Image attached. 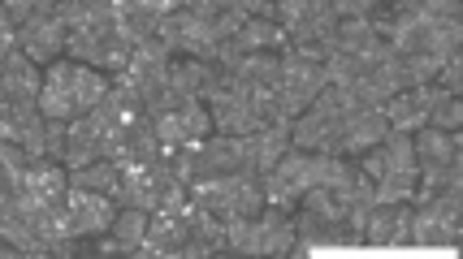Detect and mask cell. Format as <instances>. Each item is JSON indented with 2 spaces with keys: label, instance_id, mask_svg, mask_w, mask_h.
<instances>
[{
  "label": "cell",
  "instance_id": "obj_15",
  "mask_svg": "<svg viewBox=\"0 0 463 259\" xmlns=\"http://www.w3.org/2000/svg\"><path fill=\"white\" fill-rule=\"evenodd\" d=\"M65 40H70V31H65V22H61L57 9H48V14H35V18H26L18 26V52L22 57H31L35 65H52L57 57H65Z\"/></svg>",
  "mask_w": 463,
  "mask_h": 259
},
{
  "label": "cell",
  "instance_id": "obj_13",
  "mask_svg": "<svg viewBox=\"0 0 463 259\" xmlns=\"http://www.w3.org/2000/svg\"><path fill=\"white\" fill-rule=\"evenodd\" d=\"M165 79H169V48H165L156 35H152V40H139L130 65H126L121 74H113L118 87H126V91H135V96H139L143 108L165 91Z\"/></svg>",
  "mask_w": 463,
  "mask_h": 259
},
{
  "label": "cell",
  "instance_id": "obj_29",
  "mask_svg": "<svg viewBox=\"0 0 463 259\" xmlns=\"http://www.w3.org/2000/svg\"><path fill=\"white\" fill-rule=\"evenodd\" d=\"M433 82H438L442 91H450V96H459V91H463V52H455V57L446 60Z\"/></svg>",
  "mask_w": 463,
  "mask_h": 259
},
{
  "label": "cell",
  "instance_id": "obj_16",
  "mask_svg": "<svg viewBox=\"0 0 463 259\" xmlns=\"http://www.w3.org/2000/svg\"><path fill=\"white\" fill-rule=\"evenodd\" d=\"M411 152H416V169H420V173L463 169V134L459 130H433V125H420V130L411 134Z\"/></svg>",
  "mask_w": 463,
  "mask_h": 259
},
{
  "label": "cell",
  "instance_id": "obj_18",
  "mask_svg": "<svg viewBox=\"0 0 463 259\" xmlns=\"http://www.w3.org/2000/svg\"><path fill=\"white\" fill-rule=\"evenodd\" d=\"M364 246H411V203H373Z\"/></svg>",
  "mask_w": 463,
  "mask_h": 259
},
{
  "label": "cell",
  "instance_id": "obj_2",
  "mask_svg": "<svg viewBox=\"0 0 463 259\" xmlns=\"http://www.w3.org/2000/svg\"><path fill=\"white\" fill-rule=\"evenodd\" d=\"M295 238L299 251H338V246H364V229L351 220L343 199L334 195V186H312L299 203H295Z\"/></svg>",
  "mask_w": 463,
  "mask_h": 259
},
{
  "label": "cell",
  "instance_id": "obj_12",
  "mask_svg": "<svg viewBox=\"0 0 463 259\" xmlns=\"http://www.w3.org/2000/svg\"><path fill=\"white\" fill-rule=\"evenodd\" d=\"M325 82H329V74H325L321 60L299 57V52H290V43H286L282 69H278V96H282L286 117H299L303 108L325 91Z\"/></svg>",
  "mask_w": 463,
  "mask_h": 259
},
{
  "label": "cell",
  "instance_id": "obj_1",
  "mask_svg": "<svg viewBox=\"0 0 463 259\" xmlns=\"http://www.w3.org/2000/svg\"><path fill=\"white\" fill-rule=\"evenodd\" d=\"M113 79L74 57H57L52 65H43L40 79V113L48 121H74L82 113H91L96 104L109 96Z\"/></svg>",
  "mask_w": 463,
  "mask_h": 259
},
{
  "label": "cell",
  "instance_id": "obj_6",
  "mask_svg": "<svg viewBox=\"0 0 463 259\" xmlns=\"http://www.w3.org/2000/svg\"><path fill=\"white\" fill-rule=\"evenodd\" d=\"M203 108H208V117H213V130L217 134H251V130H264V125H273V117L269 108H264L247 87H242L230 69H222L217 74V82L208 87V96H203Z\"/></svg>",
  "mask_w": 463,
  "mask_h": 259
},
{
  "label": "cell",
  "instance_id": "obj_24",
  "mask_svg": "<svg viewBox=\"0 0 463 259\" xmlns=\"http://www.w3.org/2000/svg\"><path fill=\"white\" fill-rule=\"evenodd\" d=\"M70 186H82V190H96V195H109V199L118 203L121 195V164L113 160H91V164H82V169H70Z\"/></svg>",
  "mask_w": 463,
  "mask_h": 259
},
{
  "label": "cell",
  "instance_id": "obj_19",
  "mask_svg": "<svg viewBox=\"0 0 463 259\" xmlns=\"http://www.w3.org/2000/svg\"><path fill=\"white\" fill-rule=\"evenodd\" d=\"M433 96H438V87H433V82L394 91V96L382 104V113H385V121H390V130L416 134L420 125H429V108H433Z\"/></svg>",
  "mask_w": 463,
  "mask_h": 259
},
{
  "label": "cell",
  "instance_id": "obj_3",
  "mask_svg": "<svg viewBox=\"0 0 463 259\" xmlns=\"http://www.w3.org/2000/svg\"><path fill=\"white\" fill-rule=\"evenodd\" d=\"M351 169L346 156H317V152H299L290 147L269 173L260 178V190H264V203L273 208H286L295 212V203L312 190V186H338Z\"/></svg>",
  "mask_w": 463,
  "mask_h": 259
},
{
  "label": "cell",
  "instance_id": "obj_11",
  "mask_svg": "<svg viewBox=\"0 0 463 259\" xmlns=\"http://www.w3.org/2000/svg\"><path fill=\"white\" fill-rule=\"evenodd\" d=\"M463 238V195L429 199L411 208V246H459Z\"/></svg>",
  "mask_w": 463,
  "mask_h": 259
},
{
  "label": "cell",
  "instance_id": "obj_28",
  "mask_svg": "<svg viewBox=\"0 0 463 259\" xmlns=\"http://www.w3.org/2000/svg\"><path fill=\"white\" fill-rule=\"evenodd\" d=\"M329 5L338 18H373V14H382L385 0H329Z\"/></svg>",
  "mask_w": 463,
  "mask_h": 259
},
{
  "label": "cell",
  "instance_id": "obj_5",
  "mask_svg": "<svg viewBox=\"0 0 463 259\" xmlns=\"http://www.w3.org/2000/svg\"><path fill=\"white\" fill-rule=\"evenodd\" d=\"M225 251H234V255H295L299 251L295 217L286 208L264 203L256 217L225 220Z\"/></svg>",
  "mask_w": 463,
  "mask_h": 259
},
{
  "label": "cell",
  "instance_id": "obj_27",
  "mask_svg": "<svg viewBox=\"0 0 463 259\" xmlns=\"http://www.w3.org/2000/svg\"><path fill=\"white\" fill-rule=\"evenodd\" d=\"M5 5V14L14 26H22L26 18H35V14H48V9H57V0H0Z\"/></svg>",
  "mask_w": 463,
  "mask_h": 259
},
{
  "label": "cell",
  "instance_id": "obj_20",
  "mask_svg": "<svg viewBox=\"0 0 463 259\" xmlns=\"http://www.w3.org/2000/svg\"><path fill=\"white\" fill-rule=\"evenodd\" d=\"M143 234H147V212L143 208H118L109 234H100V242L91 251L96 255H139Z\"/></svg>",
  "mask_w": 463,
  "mask_h": 259
},
{
  "label": "cell",
  "instance_id": "obj_14",
  "mask_svg": "<svg viewBox=\"0 0 463 259\" xmlns=\"http://www.w3.org/2000/svg\"><path fill=\"white\" fill-rule=\"evenodd\" d=\"M121 203H113L109 195H96V190H82V186H70L65 199H61V212H65V225H70V238L91 242L109 234V225L118 217Z\"/></svg>",
  "mask_w": 463,
  "mask_h": 259
},
{
  "label": "cell",
  "instance_id": "obj_21",
  "mask_svg": "<svg viewBox=\"0 0 463 259\" xmlns=\"http://www.w3.org/2000/svg\"><path fill=\"white\" fill-rule=\"evenodd\" d=\"M385 134H390V121H385L382 108H351V113H346L343 156L346 160L364 156V152H368V147H377Z\"/></svg>",
  "mask_w": 463,
  "mask_h": 259
},
{
  "label": "cell",
  "instance_id": "obj_26",
  "mask_svg": "<svg viewBox=\"0 0 463 259\" xmlns=\"http://www.w3.org/2000/svg\"><path fill=\"white\" fill-rule=\"evenodd\" d=\"M438 87V82H433ZM429 125L433 130H463V104L459 96H450L438 87V96H433V108H429Z\"/></svg>",
  "mask_w": 463,
  "mask_h": 259
},
{
  "label": "cell",
  "instance_id": "obj_23",
  "mask_svg": "<svg viewBox=\"0 0 463 259\" xmlns=\"http://www.w3.org/2000/svg\"><path fill=\"white\" fill-rule=\"evenodd\" d=\"M186 9H191V14H200V18L208 22V26H213L222 40L239 35V26L251 18L242 0H186Z\"/></svg>",
  "mask_w": 463,
  "mask_h": 259
},
{
  "label": "cell",
  "instance_id": "obj_17",
  "mask_svg": "<svg viewBox=\"0 0 463 259\" xmlns=\"http://www.w3.org/2000/svg\"><path fill=\"white\" fill-rule=\"evenodd\" d=\"M65 190H70V169H65V164H57V160H48V156L26 160L22 186H18V195L26 203H35V208H57V203L65 199Z\"/></svg>",
  "mask_w": 463,
  "mask_h": 259
},
{
  "label": "cell",
  "instance_id": "obj_10",
  "mask_svg": "<svg viewBox=\"0 0 463 259\" xmlns=\"http://www.w3.org/2000/svg\"><path fill=\"white\" fill-rule=\"evenodd\" d=\"M186 246H191V199L147 212V234L139 242L143 259H186Z\"/></svg>",
  "mask_w": 463,
  "mask_h": 259
},
{
  "label": "cell",
  "instance_id": "obj_7",
  "mask_svg": "<svg viewBox=\"0 0 463 259\" xmlns=\"http://www.w3.org/2000/svg\"><path fill=\"white\" fill-rule=\"evenodd\" d=\"M186 199V181L156 160H135V164H121V208H143V212H161V208H174V203Z\"/></svg>",
  "mask_w": 463,
  "mask_h": 259
},
{
  "label": "cell",
  "instance_id": "obj_4",
  "mask_svg": "<svg viewBox=\"0 0 463 259\" xmlns=\"http://www.w3.org/2000/svg\"><path fill=\"white\" fill-rule=\"evenodd\" d=\"M355 164L364 169V178L373 181L377 203H411V190H416V178H420L416 152H411V134L390 130L377 147L355 156Z\"/></svg>",
  "mask_w": 463,
  "mask_h": 259
},
{
  "label": "cell",
  "instance_id": "obj_25",
  "mask_svg": "<svg viewBox=\"0 0 463 259\" xmlns=\"http://www.w3.org/2000/svg\"><path fill=\"white\" fill-rule=\"evenodd\" d=\"M26 160H31L26 152H18L14 143L0 139V212L18 199V186H22V169H26Z\"/></svg>",
  "mask_w": 463,
  "mask_h": 259
},
{
  "label": "cell",
  "instance_id": "obj_22",
  "mask_svg": "<svg viewBox=\"0 0 463 259\" xmlns=\"http://www.w3.org/2000/svg\"><path fill=\"white\" fill-rule=\"evenodd\" d=\"M222 74V65H213V60H200V57H169V91H178V96H191V100H203L208 96V87L217 82Z\"/></svg>",
  "mask_w": 463,
  "mask_h": 259
},
{
  "label": "cell",
  "instance_id": "obj_31",
  "mask_svg": "<svg viewBox=\"0 0 463 259\" xmlns=\"http://www.w3.org/2000/svg\"><path fill=\"white\" fill-rule=\"evenodd\" d=\"M0 60H5V48H0Z\"/></svg>",
  "mask_w": 463,
  "mask_h": 259
},
{
  "label": "cell",
  "instance_id": "obj_8",
  "mask_svg": "<svg viewBox=\"0 0 463 259\" xmlns=\"http://www.w3.org/2000/svg\"><path fill=\"white\" fill-rule=\"evenodd\" d=\"M186 199L208 208L213 217L222 220H239V217H256L264 208V190L260 178L251 173H217V178H200L186 186Z\"/></svg>",
  "mask_w": 463,
  "mask_h": 259
},
{
  "label": "cell",
  "instance_id": "obj_30",
  "mask_svg": "<svg viewBox=\"0 0 463 259\" xmlns=\"http://www.w3.org/2000/svg\"><path fill=\"white\" fill-rule=\"evenodd\" d=\"M247 5V14H256V18H273V0H242Z\"/></svg>",
  "mask_w": 463,
  "mask_h": 259
},
{
  "label": "cell",
  "instance_id": "obj_9",
  "mask_svg": "<svg viewBox=\"0 0 463 259\" xmlns=\"http://www.w3.org/2000/svg\"><path fill=\"white\" fill-rule=\"evenodd\" d=\"M156 40L169 48V57H200V60H213L217 65V52H222V35L200 18V14H191L186 5L174 9V14H165L161 26H156Z\"/></svg>",
  "mask_w": 463,
  "mask_h": 259
}]
</instances>
